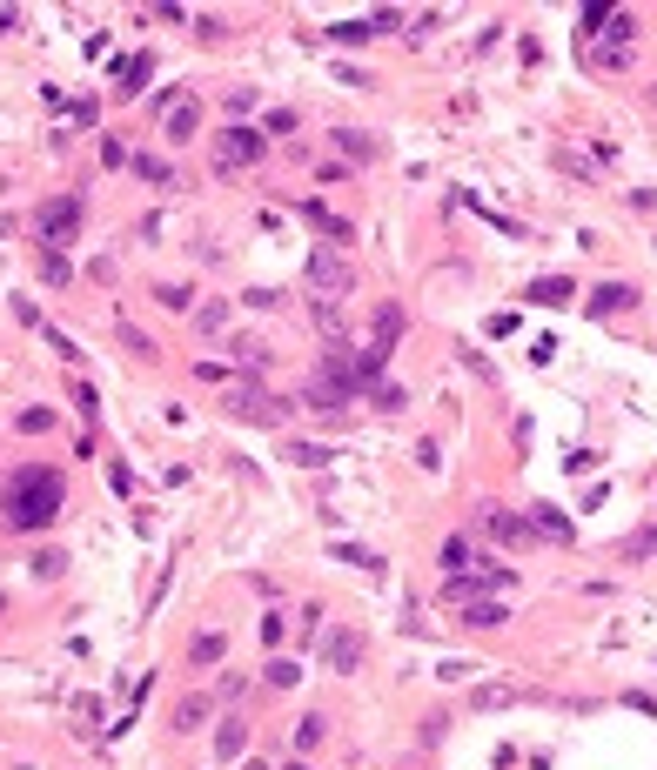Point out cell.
Instances as JSON below:
<instances>
[{"label": "cell", "mask_w": 657, "mask_h": 770, "mask_svg": "<svg viewBox=\"0 0 657 770\" xmlns=\"http://www.w3.org/2000/svg\"><path fill=\"white\" fill-rule=\"evenodd\" d=\"M81 221H88V208H81V195H54V201H41V215H34V235H41V248H61L81 235Z\"/></svg>", "instance_id": "obj_2"}, {"label": "cell", "mask_w": 657, "mask_h": 770, "mask_svg": "<svg viewBox=\"0 0 657 770\" xmlns=\"http://www.w3.org/2000/svg\"><path fill=\"white\" fill-rule=\"evenodd\" d=\"M463 623H470V630H497V623H503V603H490V596H470V603H463Z\"/></svg>", "instance_id": "obj_15"}, {"label": "cell", "mask_w": 657, "mask_h": 770, "mask_svg": "<svg viewBox=\"0 0 657 770\" xmlns=\"http://www.w3.org/2000/svg\"><path fill=\"white\" fill-rule=\"evenodd\" d=\"M215 750H222V757H242V750H249V724H242V717H222V730H215Z\"/></svg>", "instance_id": "obj_16"}, {"label": "cell", "mask_w": 657, "mask_h": 770, "mask_svg": "<svg viewBox=\"0 0 657 770\" xmlns=\"http://www.w3.org/2000/svg\"><path fill=\"white\" fill-rule=\"evenodd\" d=\"M228 416H235V422H255V429H282V422H289V402H275L269 389L242 382V389L228 396Z\"/></svg>", "instance_id": "obj_5"}, {"label": "cell", "mask_w": 657, "mask_h": 770, "mask_svg": "<svg viewBox=\"0 0 657 770\" xmlns=\"http://www.w3.org/2000/svg\"><path fill=\"white\" fill-rule=\"evenodd\" d=\"M302 282L316 288V302H342V295L356 288V268L342 262L336 248H316V255H309V268H302Z\"/></svg>", "instance_id": "obj_3"}, {"label": "cell", "mask_w": 657, "mask_h": 770, "mask_svg": "<svg viewBox=\"0 0 657 770\" xmlns=\"http://www.w3.org/2000/svg\"><path fill=\"white\" fill-rule=\"evenodd\" d=\"M235 362H242V369H269V349H262L255 335H235Z\"/></svg>", "instance_id": "obj_19"}, {"label": "cell", "mask_w": 657, "mask_h": 770, "mask_svg": "<svg viewBox=\"0 0 657 770\" xmlns=\"http://www.w3.org/2000/svg\"><path fill=\"white\" fill-rule=\"evenodd\" d=\"M121 342H128V349H135V355H155V342H148V335H141L135 322H121Z\"/></svg>", "instance_id": "obj_30"}, {"label": "cell", "mask_w": 657, "mask_h": 770, "mask_svg": "<svg viewBox=\"0 0 657 770\" xmlns=\"http://www.w3.org/2000/svg\"><path fill=\"white\" fill-rule=\"evenodd\" d=\"M443 563H450V570H456V576H463V570H470V543H463V536H456L450 550H443Z\"/></svg>", "instance_id": "obj_29"}, {"label": "cell", "mask_w": 657, "mask_h": 770, "mask_svg": "<svg viewBox=\"0 0 657 770\" xmlns=\"http://www.w3.org/2000/svg\"><path fill=\"white\" fill-rule=\"evenodd\" d=\"M396 21H403L396 7H376V14H363V21H336V27H322V41H336V47H363V41H376V34H389Z\"/></svg>", "instance_id": "obj_6"}, {"label": "cell", "mask_w": 657, "mask_h": 770, "mask_svg": "<svg viewBox=\"0 0 657 770\" xmlns=\"http://www.w3.org/2000/svg\"><path fill=\"white\" fill-rule=\"evenodd\" d=\"M101 161H108V168H121V161H128V148H121L114 134H101Z\"/></svg>", "instance_id": "obj_32"}, {"label": "cell", "mask_w": 657, "mask_h": 770, "mask_svg": "<svg viewBox=\"0 0 657 770\" xmlns=\"http://www.w3.org/2000/svg\"><path fill=\"white\" fill-rule=\"evenodd\" d=\"M262 148H269L262 128H222L215 134V168H222V175H242V168L262 161Z\"/></svg>", "instance_id": "obj_4"}, {"label": "cell", "mask_w": 657, "mask_h": 770, "mask_svg": "<svg viewBox=\"0 0 657 770\" xmlns=\"http://www.w3.org/2000/svg\"><path fill=\"white\" fill-rule=\"evenodd\" d=\"M302 221H309V228H322V235H336V242H356V228H349L342 215H329L322 201H302Z\"/></svg>", "instance_id": "obj_13"}, {"label": "cell", "mask_w": 657, "mask_h": 770, "mask_svg": "<svg viewBox=\"0 0 657 770\" xmlns=\"http://www.w3.org/2000/svg\"><path fill=\"white\" fill-rule=\"evenodd\" d=\"M336 148L349 154V161H383V141L363 134V128H336Z\"/></svg>", "instance_id": "obj_11"}, {"label": "cell", "mask_w": 657, "mask_h": 770, "mask_svg": "<svg viewBox=\"0 0 657 770\" xmlns=\"http://www.w3.org/2000/svg\"><path fill=\"white\" fill-rule=\"evenodd\" d=\"M637 302V288H624V282H604V288H597V295H590V315H624V308H631Z\"/></svg>", "instance_id": "obj_12"}, {"label": "cell", "mask_w": 657, "mask_h": 770, "mask_svg": "<svg viewBox=\"0 0 657 770\" xmlns=\"http://www.w3.org/2000/svg\"><path fill=\"white\" fill-rule=\"evenodd\" d=\"M249 770H269V764H249Z\"/></svg>", "instance_id": "obj_36"}, {"label": "cell", "mask_w": 657, "mask_h": 770, "mask_svg": "<svg viewBox=\"0 0 657 770\" xmlns=\"http://www.w3.org/2000/svg\"><path fill=\"white\" fill-rule=\"evenodd\" d=\"M222 650H228L222 630H202V637L188 643V663H202V670H208V663H222Z\"/></svg>", "instance_id": "obj_17"}, {"label": "cell", "mask_w": 657, "mask_h": 770, "mask_svg": "<svg viewBox=\"0 0 657 770\" xmlns=\"http://www.w3.org/2000/svg\"><path fill=\"white\" fill-rule=\"evenodd\" d=\"M262 677H269V690H295V683H302V670H295V663H269Z\"/></svg>", "instance_id": "obj_26"}, {"label": "cell", "mask_w": 657, "mask_h": 770, "mask_svg": "<svg viewBox=\"0 0 657 770\" xmlns=\"http://www.w3.org/2000/svg\"><path fill=\"white\" fill-rule=\"evenodd\" d=\"M289 462H302V469H316V462H329L322 449H309V442H289Z\"/></svg>", "instance_id": "obj_31"}, {"label": "cell", "mask_w": 657, "mask_h": 770, "mask_svg": "<svg viewBox=\"0 0 657 770\" xmlns=\"http://www.w3.org/2000/svg\"><path fill=\"white\" fill-rule=\"evenodd\" d=\"M135 175H141V181H155V188H168V181H175V175H168V161H155V154H141Z\"/></svg>", "instance_id": "obj_23"}, {"label": "cell", "mask_w": 657, "mask_h": 770, "mask_svg": "<svg viewBox=\"0 0 657 770\" xmlns=\"http://www.w3.org/2000/svg\"><path fill=\"white\" fill-rule=\"evenodd\" d=\"M322 737H329V724H322L316 710H309V717H302V724H295V750H316Z\"/></svg>", "instance_id": "obj_20"}, {"label": "cell", "mask_w": 657, "mask_h": 770, "mask_svg": "<svg viewBox=\"0 0 657 770\" xmlns=\"http://www.w3.org/2000/svg\"><path fill=\"white\" fill-rule=\"evenodd\" d=\"M195 329H202V335L228 329V308H222V302H208V308H195Z\"/></svg>", "instance_id": "obj_24"}, {"label": "cell", "mask_w": 657, "mask_h": 770, "mask_svg": "<svg viewBox=\"0 0 657 770\" xmlns=\"http://www.w3.org/2000/svg\"><path fill=\"white\" fill-rule=\"evenodd\" d=\"M27 570H34V576H61V570H68V556H61V550H41Z\"/></svg>", "instance_id": "obj_27"}, {"label": "cell", "mask_w": 657, "mask_h": 770, "mask_svg": "<svg viewBox=\"0 0 657 770\" xmlns=\"http://www.w3.org/2000/svg\"><path fill=\"white\" fill-rule=\"evenodd\" d=\"M570 295H577V282H570V275H544V282H530V295H523V302H537V308H564Z\"/></svg>", "instance_id": "obj_10"}, {"label": "cell", "mask_w": 657, "mask_h": 770, "mask_svg": "<svg viewBox=\"0 0 657 770\" xmlns=\"http://www.w3.org/2000/svg\"><path fill=\"white\" fill-rule=\"evenodd\" d=\"M336 556H342V563H356V570H369V576L383 570V556H376V550H356V543H336Z\"/></svg>", "instance_id": "obj_21"}, {"label": "cell", "mask_w": 657, "mask_h": 770, "mask_svg": "<svg viewBox=\"0 0 657 770\" xmlns=\"http://www.w3.org/2000/svg\"><path fill=\"white\" fill-rule=\"evenodd\" d=\"M188 302H195V295H188L182 282H168V288H161V308H188Z\"/></svg>", "instance_id": "obj_33"}, {"label": "cell", "mask_w": 657, "mask_h": 770, "mask_svg": "<svg viewBox=\"0 0 657 770\" xmlns=\"http://www.w3.org/2000/svg\"><path fill=\"white\" fill-rule=\"evenodd\" d=\"M47 422H54V409H27V416H21V429H27V436H41Z\"/></svg>", "instance_id": "obj_34"}, {"label": "cell", "mask_w": 657, "mask_h": 770, "mask_svg": "<svg viewBox=\"0 0 657 770\" xmlns=\"http://www.w3.org/2000/svg\"><path fill=\"white\" fill-rule=\"evenodd\" d=\"M322 657H329V670H336V677H356V663H363V637H356V630H329V643H322Z\"/></svg>", "instance_id": "obj_7"}, {"label": "cell", "mask_w": 657, "mask_h": 770, "mask_svg": "<svg viewBox=\"0 0 657 770\" xmlns=\"http://www.w3.org/2000/svg\"><path fill=\"white\" fill-rule=\"evenodd\" d=\"M148 67H155L148 54H141V61H128V74H121V88H114V94H141V81H148Z\"/></svg>", "instance_id": "obj_25"}, {"label": "cell", "mask_w": 657, "mask_h": 770, "mask_svg": "<svg viewBox=\"0 0 657 770\" xmlns=\"http://www.w3.org/2000/svg\"><path fill=\"white\" fill-rule=\"evenodd\" d=\"M476 523H483V536H490V543H523V536H530V529L517 523V516H510V509H476Z\"/></svg>", "instance_id": "obj_9"}, {"label": "cell", "mask_w": 657, "mask_h": 770, "mask_svg": "<svg viewBox=\"0 0 657 770\" xmlns=\"http://www.w3.org/2000/svg\"><path fill=\"white\" fill-rule=\"evenodd\" d=\"M161 128H168V141H175V148H182V141H195V134H202V101H195V94H182L175 108L161 114Z\"/></svg>", "instance_id": "obj_8"}, {"label": "cell", "mask_w": 657, "mask_h": 770, "mask_svg": "<svg viewBox=\"0 0 657 770\" xmlns=\"http://www.w3.org/2000/svg\"><path fill=\"white\" fill-rule=\"evenodd\" d=\"M523 529H537V536H550V543H570L564 509H550V503H537V509H530V523H523Z\"/></svg>", "instance_id": "obj_14"}, {"label": "cell", "mask_w": 657, "mask_h": 770, "mask_svg": "<svg viewBox=\"0 0 657 770\" xmlns=\"http://www.w3.org/2000/svg\"><path fill=\"white\" fill-rule=\"evenodd\" d=\"M202 724H208V697L195 690V697H182V704H175V730H202Z\"/></svg>", "instance_id": "obj_18"}, {"label": "cell", "mask_w": 657, "mask_h": 770, "mask_svg": "<svg viewBox=\"0 0 657 770\" xmlns=\"http://www.w3.org/2000/svg\"><path fill=\"white\" fill-rule=\"evenodd\" d=\"M68 503V476L47 469V462H21L7 483H0V529H47Z\"/></svg>", "instance_id": "obj_1"}, {"label": "cell", "mask_w": 657, "mask_h": 770, "mask_svg": "<svg viewBox=\"0 0 657 770\" xmlns=\"http://www.w3.org/2000/svg\"><path fill=\"white\" fill-rule=\"evenodd\" d=\"M503 704H517V690H510V683H490V690H476V710H503Z\"/></svg>", "instance_id": "obj_22"}, {"label": "cell", "mask_w": 657, "mask_h": 770, "mask_svg": "<svg viewBox=\"0 0 657 770\" xmlns=\"http://www.w3.org/2000/svg\"><path fill=\"white\" fill-rule=\"evenodd\" d=\"M657 550V529H651V536H637V543H624V556H651Z\"/></svg>", "instance_id": "obj_35"}, {"label": "cell", "mask_w": 657, "mask_h": 770, "mask_svg": "<svg viewBox=\"0 0 657 770\" xmlns=\"http://www.w3.org/2000/svg\"><path fill=\"white\" fill-rule=\"evenodd\" d=\"M295 770H309V764H295Z\"/></svg>", "instance_id": "obj_37"}, {"label": "cell", "mask_w": 657, "mask_h": 770, "mask_svg": "<svg viewBox=\"0 0 657 770\" xmlns=\"http://www.w3.org/2000/svg\"><path fill=\"white\" fill-rule=\"evenodd\" d=\"M41 275H47V282H68V255H54V248H41Z\"/></svg>", "instance_id": "obj_28"}]
</instances>
